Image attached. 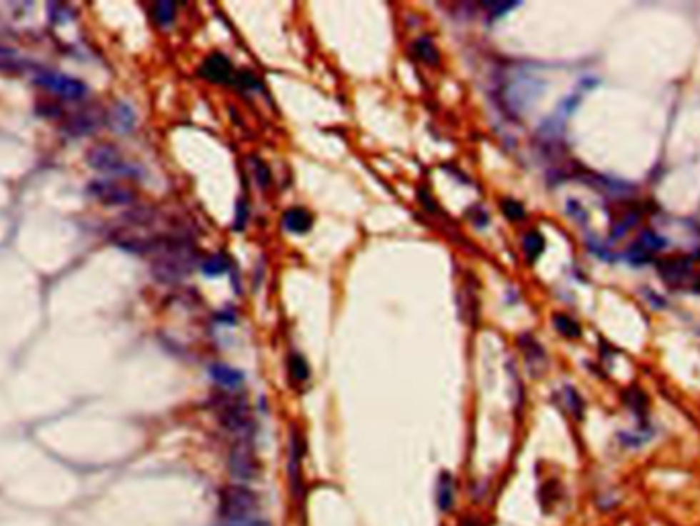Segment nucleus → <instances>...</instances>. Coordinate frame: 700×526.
<instances>
[{
  "label": "nucleus",
  "mask_w": 700,
  "mask_h": 526,
  "mask_svg": "<svg viewBox=\"0 0 700 526\" xmlns=\"http://www.w3.org/2000/svg\"><path fill=\"white\" fill-rule=\"evenodd\" d=\"M156 254L158 258L152 264V275L160 283H179L189 277L197 264V248L184 233L168 236L164 246Z\"/></svg>",
  "instance_id": "obj_1"
},
{
  "label": "nucleus",
  "mask_w": 700,
  "mask_h": 526,
  "mask_svg": "<svg viewBox=\"0 0 700 526\" xmlns=\"http://www.w3.org/2000/svg\"><path fill=\"white\" fill-rule=\"evenodd\" d=\"M522 250L526 254V261L534 263L543 254V250H545V238H543V233L536 232V230L526 232L524 240H522Z\"/></svg>",
  "instance_id": "obj_14"
},
{
  "label": "nucleus",
  "mask_w": 700,
  "mask_h": 526,
  "mask_svg": "<svg viewBox=\"0 0 700 526\" xmlns=\"http://www.w3.org/2000/svg\"><path fill=\"white\" fill-rule=\"evenodd\" d=\"M287 369H289L291 379L295 383H304L309 379V365L305 360V356H301L299 353H291L289 360H287Z\"/></svg>",
  "instance_id": "obj_16"
},
{
  "label": "nucleus",
  "mask_w": 700,
  "mask_h": 526,
  "mask_svg": "<svg viewBox=\"0 0 700 526\" xmlns=\"http://www.w3.org/2000/svg\"><path fill=\"white\" fill-rule=\"evenodd\" d=\"M254 162H256V168H254L256 183H259L260 188H266V186L271 185V171H269V166L264 162H260V160H254Z\"/></svg>",
  "instance_id": "obj_25"
},
{
  "label": "nucleus",
  "mask_w": 700,
  "mask_h": 526,
  "mask_svg": "<svg viewBox=\"0 0 700 526\" xmlns=\"http://www.w3.org/2000/svg\"><path fill=\"white\" fill-rule=\"evenodd\" d=\"M33 80H35L37 86L58 94V96H64V98H82L84 94L89 93L84 82H80V80L72 76H66V74H60V72H54V70H39L33 76Z\"/></svg>",
  "instance_id": "obj_5"
},
{
  "label": "nucleus",
  "mask_w": 700,
  "mask_h": 526,
  "mask_svg": "<svg viewBox=\"0 0 700 526\" xmlns=\"http://www.w3.org/2000/svg\"><path fill=\"white\" fill-rule=\"evenodd\" d=\"M688 270H690V263L686 258H670V261H664L659 264V275L668 285L670 283L674 285V283L684 279Z\"/></svg>",
  "instance_id": "obj_12"
},
{
  "label": "nucleus",
  "mask_w": 700,
  "mask_h": 526,
  "mask_svg": "<svg viewBox=\"0 0 700 526\" xmlns=\"http://www.w3.org/2000/svg\"><path fill=\"white\" fill-rule=\"evenodd\" d=\"M228 467L236 480L252 481L259 477L260 463L250 447V438H238V442L229 450Z\"/></svg>",
  "instance_id": "obj_4"
},
{
  "label": "nucleus",
  "mask_w": 700,
  "mask_h": 526,
  "mask_svg": "<svg viewBox=\"0 0 700 526\" xmlns=\"http://www.w3.org/2000/svg\"><path fill=\"white\" fill-rule=\"evenodd\" d=\"M199 74L205 80L214 82V84H228V82H234V76H236L229 58L219 54V51H215V54L205 58V62L201 64V68H199Z\"/></svg>",
  "instance_id": "obj_8"
},
{
  "label": "nucleus",
  "mask_w": 700,
  "mask_h": 526,
  "mask_svg": "<svg viewBox=\"0 0 700 526\" xmlns=\"http://www.w3.org/2000/svg\"><path fill=\"white\" fill-rule=\"evenodd\" d=\"M111 125L117 131H121V133L131 131L136 127V113H134V108L129 107V105H125V103L115 105V108L111 111Z\"/></svg>",
  "instance_id": "obj_13"
},
{
  "label": "nucleus",
  "mask_w": 700,
  "mask_h": 526,
  "mask_svg": "<svg viewBox=\"0 0 700 526\" xmlns=\"http://www.w3.org/2000/svg\"><path fill=\"white\" fill-rule=\"evenodd\" d=\"M259 508V494L246 485H226L219 492V518L224 525L254 518Z\"/></svg>",
  "instance_id": "obj_2"
},
{
  "label": "nucleus",
  "mask_w": 700,
  "mask_h": 526,
  "mask_svg": "<svg viewBox=\"0 0 700 526\" xmlns=\"http://www.w3.org/2000/svg\"><path fill=\"white\" fill-rule=\"evenodd\" d=\"M502 211L504 216L508 217V219H512V221H520V219H524V216H526L524 207L518 201H514V199H506L502 203Z\"/></svg>",
  "instance_id": "obj_20"
},
{
  "label": "nucleus",
  "mask_w": 700,
  "mask_h": 526,
  "mask_svg": "<svg viewBox=\"0 0 700 526\" xmlns=\"http://www.w3.org/2000/svg\"><path fill=\"white\" fill-rule=\"evenodd\" d=\"M414 49H416V56L426 64H439L441 56H439V49L434 46V41L430 37H420L416 44H414Z\"/></svg>",
  "instance_id": "obj_18"
},
{
  "label": "nucleus",
  "mask_w": 700,
  "mask_h": 526,
  "mask_svg": "<svg viewBox=\"0 0 700 526\" xmlns=\"http://www.w3.org/2000/svg\"><path fill=\"white\" fill-rule=\"evenodd\" d=\"M217 418L221 426L236 434L238 438H250L252 433V420H250V410L248 403L240 398H228L221 395L217 400Z\"/></svg>",
  "instance_id": "obj_3"
},
{
  "label": "nucleus",
  "mask_w": 700,
  "mask_h": 526,
  "mask_svg": "<svg viewBox=\"0 0 700 526\" xmlns=\"http://www.w3.org/2000/svg\"><path fill=\"white\" fill-rule=\"evenodd\" d=\"M436 504L441 512H451L455 504V480L449 471H442L436 481Z\"/></svg>",
  "instance_id": "obj_11"
},
{
  "label": "nucleus",
  "mask_w": 700,
  "mask_h": 526,
  "mask_svg": "<svg viewBox=\"0 0 700 526\" xmlns=\"http://www.w3.org/2000/svg\"><path fill=\"white\" fill-rule=\"evenodd\" d=\"M246 221H248V203L246 199H238V205H236V221H234V230L242 232L246 228Z\"/></svg>",
  "instance_id": "obj_24"
},
{
  "label": "nucleus",
  "mask_w": 700,
  "mask_h": 526,
  "mask_svg": "<svg viewBox=\"0 0 700 526\" xmlns=\"http://www.w3.org/2000/svg\"><path fill=\"white\" fill-rule=\"evenodd\" d=\"M234 82L240 84V88H246V91H252V88H259L260 86L259 80L252 76V72H248V70H240V72L234 76Z\"/></svg>",
  "instance_id": "obj_23"
},
{
  "label": "nucleus",
  "mask_w": 700,
  "mask_h": 526,
  "mask_svg": "<svg viewBox=\"0 0 700 526\" xmlns=\"http://www.w3.org/2000/svg\"><path fill=\"white\" fill-rule=\"evenodd\" d=\"M518 4H520V2H512V0H508V2H484V6H486L487 11H489V16H491V19H496V16H502L504 13H508V11H512V9H516Z\"/></svg>",
  "instance_id": "obj_21"
},
{
  "label": "nucleus",
  "mask_w": 700,
  "mask_h": 526,
  "mask_svg": "<svg viewBox=\"0 0 700 526\" xmlns=\"http://www.w3.org/2000/svg\"><path fill=\"white\" fill-rule=\"evenodd\" d=\"M229 270V261L224 254H211L201 263V273L205 277H219Z\"/></svg>",
  "instance_id": "obj_15"
},
{
  "label": "nucleus",
  "mask_w": 700,
  "mask_h": 526,
  "mask_svg": "<svg viewBox=\"0 0 700 526\" xmlns=\"http://www.w3.org/2000/svg\"><path fill=\"white\" fill-rule=\"evenodd\" d=\"M211 377L214 381L219 387L224 389H240L244 385V373L229 367V365H224V363H215L211 365Z\"/></svg>",
  "instance_id": "obj_10"
},
{
  "label": "nucleus",
  "mask_w": 700,
  "mask_h": 526,
  "mask_svg": "<svg viewBox=\"0 0 700 526\" xmlns=\"http://www.w3.org/2000/svg\"><path fill=\"white\" fill-rule=\"evenodd\" d=\"M89 164L94 171L107 172V174H117V176H131L136 174V171L125 162V158L119 154L117 148L109 146V143H101L94 146L89 152Z\"/></svg>",
  "instance_id": "obj_6"
},
{
  "label": "nucleus",
  "mask_w": 700,
  "mask_h": 526,
  "mask_svg": "<svg viewBox=\"0 0 700 526\" xmlns=\"http://www.w3.org/2000/svg\"><path fill=\"white\" fill-rule=\"evenodd\" d=\"M174 15H176V2H170V0L156 2V6H154V21H156L160 27L172 25Z\"/></svg>",
  "instance_id": "obj_19"
},
{
  "label": "nucleus",
  "mask_w": 700,
  "mask_h": 526,
  "mask_svg": "<svg viewBox=\"0 0 700 526\" xmlns=\"http://www.w3.org/2000/svg\"><path fill=\"white\" fill-rule=\"evenodd\" d=\"M463 522H465V520H463ZM463 526H479V525H477V522H473V520H467V522H465Z\"/></svg>",
  "instance_id": "obj_27"
},
{
  "label": "nucleus",
  "mask_w": 700,
  "mask_h": 526,
  "mask_svg": "<svg viewBox=\"0 0 700 526\" xmlns=\"http://www.w3.org/2000/svg\"><path fill=\"white\" fill-rule=\"evenodd\" d=\"M224 526H271L266 520H260V518H246V520H238V522H228Z\"/></svg>",
  "instance_id": "obj_26"
},
{
  "label": "nucleus",
  "mask_w": 700,
  "mask_h": 526,
  "mask_svg": "<svg viewBox=\"0 0 700 526\" xmlns=\"http://www.w3.org/2000/svg\"><path fill=\"white\" fill-rule=\"evenodd\" d=\"M664 246V240L654 232H645L639 238V248L643 252H651V250H659Z\"/></svg>",
  "instance_id": "obj_22"
},
{
  "label": "nucleus",
  "mask_w": 700,
  "mask_h": 526,
  "mask_svg": "<svg viewBox=\"0 0 700 526\" xmlns=\"http://www.w3.org/2000/svg\"><path fill=\"white\" fill-rule=\"evenodd\" d=\"M283 228L291 233H307L314 228V217L304 207H291L283 213Z\"/></svg>",
  "instance_id": "obj_9"
},
{
  "label": "nucleus",
  "mask_w": 700,
  "mask_h": 526,
  "mask_svg": "<svg viewBox=\"0 0 700 526\" xmlns=\"http://www.w3.org/2000/svg\"><path fill=\"white\" fill-rule=\"evenodd\" d=\"M553 325H555V330H557L561 336H565V338H579V336H581V328H579L578 322L571 320V318L565 315V313H555V315H553Z\"/></svg>",
  "instance_id": "obj_17"
},
{
  "label": "nucleus",
  "mask_w": 700,
  "mask_h": 526,
  "mask_svg": "<svg viewBox=\"0 0 700 526\" xmlns=\"http://www.w3.org/2000/svg\"><path fill=\"white\" fill-rule=\"evenodd\" d=\"M89 195L94 197L96 201H101L103 205H129L136 201L134 191L125 188V186L111 183V181H94L89 185Z\"/></svg>",
  "instance_id": "obj_7"
}]
</instances>
